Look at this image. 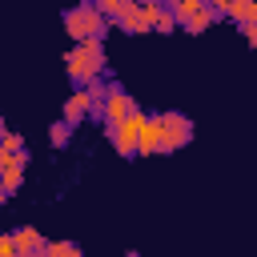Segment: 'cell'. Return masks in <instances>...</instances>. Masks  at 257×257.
I'll list each match as a JSON object with an SVG mask.
<instances>
[{"instance_id": "cell-1", "label": "cell", "mask_w": 257, "mask_h": 257, "mask_svg": "<svg viewBox=\"0 0 257 257\" xmlns=\"http://www.w3.org/2000/svg\"><path fill=\"white\" fill-rule=\"evenodd\" d=\"M64 68H68V76H72L76 84L96 80L100 68H104V44H100V40H80V44H72V48L64 52Z\"/></svg>"}, {"instance_id": "cell-2", "label": "cell", "mask_w": 257, "mask_h": 257, "mask_svg": "<svg viewBox=\"0 0 257 257\" xmlns=\"http://www.w3.org/2000/svg\"><path fill=\"white\" fill-rule=\"evenodd\" d=\"M104 28H108V16L96 8V4H76L64 12V32L80 44V40H104Z\"/></svg>"}, {"instance_id": "cell-3", "label": "cell", "mask_w": 257, "mask_h": 257, "mask_svg": "<svg viewBox=\"0 0 257 257\" xmlns=\"http://www.w3.org/2000/svg\"><path fill=\"white\" fill-rule=\"evenodd\" d=\"M189 141H193V120L185 112H177V108L161 112V153H177Z\"/></svg>"}, {"instance_id": "cell-4", "label": "cell", "mask_w": 257, "mask_h": 257, "mask_svg": "<svg viewBox=\"0 0 257 257\" xmlns=\"http://www.w3.org/2000/svg\"><path fill=\"white\" fill-rule=\"evenodd\" d=\"M137 112V104H133V96L116 84V80H108V88H104V116H100V124L108 128V124H120V120H128Z\"/></svg>"}, {"instance_id": "cell-5", "label": "cell", "mask_w": 257, "mask_h": 257, "mask_svg": "<svg viewBox=\"0 0 257 257\" xmlns=\"http://www.w3.org/2000/svg\"><path fill=\"white\" fill-rule=\"evenodd\" d=\"M137 120V157H153L161 153V116H149V112H133Z\"/></svg>"}, {"instance_id": "cell-6", "label": "cell", "mask_w": 257, "mask_h": 257, "mask_svg": "<svg viewBox=\"0 0 257 257\" xmlns=\"http://www.w3.org/2000/svg\"><path fill=\"white\" fill-rule=\"evenodd\" d=\"M104 137L112 141V149H116L120 157H137V120H133V116L120 120V124H108Z\"/></svg>"}, {"instance_id": "cell-7", "label": "cell", "mask_w": 257, "mask_h": 257, "mask_svg": "<svg viewBox=\"0 0 257 257\" xmlns=\"http://www.w3.org/2000/svg\"><path fill=\"white\" fill-rule=\"evenodd\" d=\"M84 116H92V92L80 84L72 96H64V120H68V124H80Z\"/></svg>"}, {"instance_id": "cell-8", "label": "cell", "mask_w": 257, "mask_h": 257, "mask_svg": "<svg viewBox=\"0 0 257 257\" xmlns=\"http://www.w3.org/2000/svg\"><path fill=\"white\" fill-rule=\"evenodd\" d=\"M116 24H120L124 32H153V24H149V16H145L141 0H128V4H124V12L116 16Z\"/></svg>"}, {"instance_id": "cell-9", "label": "cell", "mask_w": 257, "mask_h": 257, "mask_svg": "<svg viewBox=\"0 0 257 257\" xmlns=\"http://www.w3.org/2000/svg\"><path fill=\"white\" fill-rule=\"evenodd\" d=\"M24 161H28V157H24V153H16V157H12V165H4L0 181H4V189H8V193H16V189L24 185Z\"/></svg>"}, {"instance_id": "cell-10", "label": "cell", "mask_w": 257, "mask_h": 257, "mask_svg": "<svg viewBox=\"0 0 257 257\" xmlns=\"http://www.w3.org/2000/svg\"><path fill=\"white\" fill-rule=\"evenodd\" d=\"M233 24H257V0H229V12H225Z\"/></svg>"}, {"instance_id": "cell-11", "label": "cell", "mask_w": 257, "mask_h": 257, "mask_svg": "<svg viewBox=\"0 0 257 257\" xmlns=\"http://www.w3.org/2000/svg\"><path fill=\"white\" fill-rule=\"evenodd\" d=\"M12 237H16V245H20V257H24V253H40V249L48 245V241H44V237H40V233H36L32 225H24V229H16Z\"/></svg>"}, {"instance_id": "cell-12", "label": "cell", "mask_w": 257, "mask_h": 257, "mask_svg": "<svg viewBox=\"0 0 257 257\" xmlns=\"http://www.w3.org/2000/svg\"><path fill=\"white\" fill-rule=\"evenodd\" d=\"M169 8H173V16H177V24H189V20L205 8V0H173Z\"/></svg>"}, {"instance_id": "cell-13", "label": "cell", "mask_w": 257, "mask_h": 257, "mask_svg": "<svg viewBox=\"0 0 257 257\" xmlns=\"http://www.w3.org/2000/svg\"><path fill=\"white\" fill-rule=\"evenodd\" d=\"M72 128H76V124H68V120L60 116V120L48 128V145H52V149H64V145L72 141Z\"/></svg>"}, {"instance_id": "cell-14", "label": "cell", "mask_w": 257, "mask_h": 257, "mask_svg": "<svg viewBox=\"0 0 257 257\" xmlns=\"http://www.w3.org/2000/svg\"><path fill=\"white\" fill-rule=\"evenodd\" d=\"M44 253H48V257H84L80 245H72V241H48Z\"/></svg>"}, {"instance_id": "cell-15", "label": "cell", "mask_w": 257, "mask_h": 257, "mask_svg": "<svg viewBox=\"0 0 257 257\" xmlns=\"http://www.w3.org/2000/svg\"><path fill=\"white\" fill-rule=\"evenodd\" d=\"M213 20H217V12L205 4V8H201V12H197L189 24H185V28H189V32H205V28H213Z\"/></svg>"}, {"instance_id": "cell-16", "label": "cell", "mask_w": 257, "mask_h": 257, "mask_svg": "<svg viewBox=\"0 0 257 257\" xmlns=\"http://www.w3.org/2000/svg\"><path fill=\"white\" fill-rule=\"evenodd\" d=\"M0 257H20V245L12 233H0Z\"/></svg>"}, {"instance_id": "cell-17", "label": "cell", "mask_w": 257, "mask_h": 257, "mask_svg": "<svg viewBox=\"0 0 257 257\" xmlns=\"http://www.w3.org/2000/svg\"><path fill=\"white\" fill-rule=\"evenodd\" d=\"M124 4H128V0H96V8H100L104 16H112V20L124 12Z\"/></svg>"}, {"instance_id": "cell-18", "label": "cell", "mask_w": 257, "mask_h": 257, "mask_svg": "<svg viewBox=\"0 0 257 257\" xmlns=\"http://www.w3.org/2000/svg\"><path fill=\"white\" fill-rule=\"evenodd\" d=\"M0 145H4L8 153H24V137H20V133H4V141H0Z\"/></svg>"}, {"instance_id": "cell-19", "label": "cell", "mask_w": 257, "mask_h": 257, "mask_svg": "<svg viewBox=\"0 0 257 257\" xmlns=\"http://www.w3.org/2000/svg\"><path fill=\"white\" fill-rule=\"evenodd\" d=\"M241 32H245V40L257 48V24H241Z\"/></svg>"}, {"instance_id": "cell-20", "label": "cell", "mask_w": 257, "mask_h": 257, "mask_svg": "<svg viewBox=\"0 0 257 257\" xmlns=\"http://www.w3.org/2000/svg\"><path fill=\"white\" fill-rule=\"evenodd\" d=\"M205 4H209L217 16H225V12H229V0H205Z\"/></svg>"}, {"instance_id": "cell-21", "label": "cell", "mask_w": 257, "mask_h": 257, "mask_svg": "<svg viewBox=\"0 0 257 257\" xmlns=\"http://www.w3.org/2000/svg\"><path fill=\"white\" fill-rule=\"evenodd\" d=\"M12 157H16V153H8V149L0 145V173H4V165H12Z\"/></svg>"}, {"instance_id": "cell-22", "label": "cell", "mask_w": 257, "mask_h": 257, "mask_svg": "<svg viewBox=\"0 0 257 257\" xmlns=\"http://www.w3.org/2000/svg\"><path fill=\"white\" fill-rule=\"evenodd\" d=\"M8 197H12V193H8V189H4V181H0V205H4Z\"/></svg>"}, {"instance_id": "cell-23", "label": "cell", "mask_w": 257, "mask_h": 257, "mask_svg": "<svg viewBox=\"0 0 257 257\" xmlns=\"http://www.w3.org/2000/svg\"><path fill=\"white\" fill-rule=\"evenodd\" d=\"M24 257H48V253H44V249H40V253H24Z\"/></svg>"}, {"instance_id": "cell-24", "label": "cell", "mask_w": 257, "mask_h": 257, "mask_svg": "<svg viewBox=\"0 0 257 257\" xmlns=\"http://www.w3.org/2000/svg\"><path fill=\"white\" fill-rule=\"evenodd\" d=\"M4 133H8V128H4V120H0V141H4Z\"/></svg>"}, {"instance_id": "cell-25", "label": "cell", "mask_w": 257, "mask_h": 257, "mask_svg": "<svg viewBox=\"0 0 257 257\" xmlns=\"http://www.w3.org/2000/svg\"><path fill=\"white\" fill-rule=\"evenodd\" d=\"M124 257H141V253H124Z\"/></svg>"}]
</instances>
